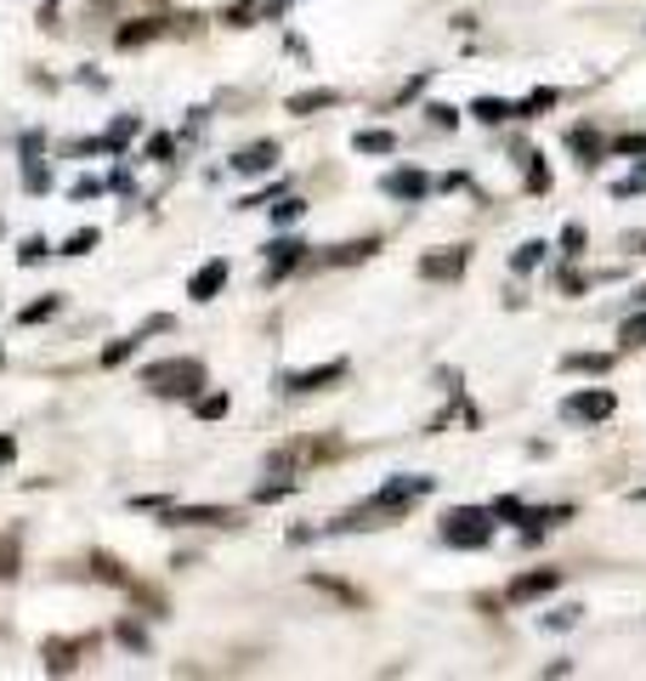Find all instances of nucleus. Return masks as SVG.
<instances>
[{
	"label": "nucleus",
	"instance_id": "30",
	"mask_svg": "<svg viewBox=\"0 0 646 681\" xmlns=\"http://www.w3.org/2000/svg\"><path fill=\"white\" fill-rule=\"evenodd\" d=\"M539 256H544V245H522V251L511 256V273H533V267H539Z\"/></svg>",
	"mask_w": 646,
	"mask_h": 681
},
{
	"label": "nucleus",
	"instance_id": "31",
	"mask_svg": "<svg viewBox=\"0 0 646 681\" xmlns=\"http://www.w3.org/2000/svg\"><path fill=\"white\" fill-rule=\"evenodd\" d=\"M193 409L205 415V420H222V415H227V398H222V393H216V398H205V393H198V398H193Z\"/></svg>",
	"mask_w": 646,
	"mask_h": 681
},
{
	"label": "nucleus",
	"instance_id": "13",
	"mask_svg": "<svg viewBox=\"0 0 646 681\" xmlns=\"http://www.w3.org/2000/svg\"><path fill=\"white\" fill-rule=\"evenodd\" d=\"M273 165H278V142H256V149L233 154V171H244V176H267Z\"/></svg>",
	"mask_w": 646,
	"mask_h": 681
},
{
	"label": "nucleus",
	"instance_id": "40",
	"mask_svg": "<svg viewBox=\"0 0 646 681\" xmlns=\"http://www.w3.org/2000/svg\"><path fill=\"white\" fill-rule=\"evenodd\" d=\"M629 251H646V233H635V238H629Z\"/></svg>",
	"mask_w": 646,
	"mask_h": 681
},
{
	"label": "nucleus",
	"instance_id": "11",
	"mask_svg": "<svg viewBox=\"0 0 646 681\" xmlns=\"http://www.w3.org/2000/svg\"><path fill=\"white\" fill-rule=\"evenodd\" d=\"M307 251H312V245H301V238H273V245H267V256H273V267H267V278L278 284L284 273H295V267H301V262H307Z\"/></svg>",
	"mask_w": 646,
	"mask_h": 681
},
{
	"label": "nucleus",
	"instance_id": "38",
	"mask_svg": "<svg viewBox=\"0 0 646 681\" xmlns=\"http://www.w3.org/2000/svg\"><path fill=\"white\" fill-rule=\"evenodd\" d=\"M18 460V437H0V466H12Z\"/></svg>",
	"mask_w": 646,
	"mask_h": 681
},
{
	"label": "nucleus",
	"instance_id": "9",
	"mask_svg": "<svg viewBox=\"0 0 646 681\" xmlns=\"http://www.w3.org/2000/svg\"><path fill=\"white\" fill-rule=\"evenodd\" d=\"M471 251L465 245H449V251H437V256H420V278H437V284H454L465 273Z\"/></svg>",
	"mask_w": 646,
	"mask_h": 681
},
{
	"label": "nucleus",
	"instance_id": "37",
	"mask_svg": "<svg viewBox=\"0 0 646 681\" xmlns=\"http://www.w3.org/2000/svg\"><path fill=\"white\" fill-rule=\"evenodd\" d=\"M120 642H125V648H147V642H142V630H136V624H120Z\"/></svg>",
	"mask_w": 646,
	"mask_h": 681
},
{
	"label": "nucleus",
	"instance_id": "5",
	"mask_svg": "<svg viewBox=\"0 0 646 681\" xmlns=\"http://www.w3.org/2000/svg\"><path fill=\"white\" fill-rule=\"evenodd\" d=\"M340 380H346V358H329L318 369H289L278 386L284 393H324V386H340Z\"/></svg>",
	"mask_w": 646,
	"mask_h": 681
},
{
	"label": "nucleus",
	"instance_id": "21",
	"mask_svg": "<svg viewBox=\"0 0 646 681\" xmlns=\"http://www.w3.org/2000/svg\"><path fill=\"white\" fill-rule=\"evenodd\" d=\"M471 114H476L482 125H505V120H511V103H500V96H476Z\"/></svg>",
	"mask_w": 646,
	"mask_h": 681
},
{
	"label": "nucleus",
	"instance_id": "34",
	"mask_svg": "<svg viewBox=\"0 0 646 681\" xmlns=\"http://www.w3.org/2000/svg\"><path fill=\"white\" fill-rule=\"evenodd\" d=\"M18 262H29V267H34V262H45V238H23V251H18Z\"/></svg>",
	"mask_w": 646,
	"mask_h": 681
},
{
	"label": "nucleus",
	"instance_id": "33",
	"mask_svg": "<svg viewBox=\"0 0 646 681\" xmlns=\"http://www.w3.org/2000/svg\"><path fill=\"white\" fill-rule=\"evenodd\" d=\"M425 120H437V125H442V131H454V125H460V120H454V109H449V103H431V109H425Z\"/></svg>",
	"mask_w": 646,
	"mask_h": 681
},
{
	"label": "nucleus",
	"instance_id": "41",
	"mask_svg": "<svg viewBox=\"0 0 646 681\" xmlns=\"http://www.w3.org/2000/svg\"><path fill=\"white\" fill-rule=\"evenodd\" d=\"M629 500H646V489H635V495H629Z\"/></svg>",
	"mask_w": 646,
	"mask_h": 681
},
{
	"label": "nucleus",
	"instance_id": "7",
	"mask_svg": "<svg viewBox=\"0 0 646 681\" xmlns=\"http://www.w3.org/2000/svg\"><path fill=\"white\" fill-rule=\"evenodd\" d=\"M556 586H562V573H556V568H533V573H516V579H511V591H505V597H511V602L522 608V602H539V597H551Z\"/></svg>",
	"mask_w": 646,
	"mask_h": 681
},
{
	"label": "nucleus",
	"instance_id": "17",
	"mask_svg": "<svg viewBox=\"0 0 646 681\" xmlns=\"http://www.w3.org/2000/svg\"><path fill=\"white\" fill-rule=\"evenodd\" d=\"M544 109H556V91H551V85H539L527 103H511V120H533V114H544Z\"/></svg>",
	"mask_w": 646,
	"mask_h": 681
},
{
	"label": "nucleus",
	"instance_id": "16",
	"mask_svg": "<svg viewBox=\"0 0 646 681\" xmlns=\"http://www.w3.org/2000/svg\"><path fill=\"white\" fill-rule=\"evenodd\" d=\"M562 369H573V375H607V369H613V358H607V353H567V358H562Z\"/></svg>",
	"mask_w": 646,
	"mask_h": 681
},
{
	"label": "nucleus",
	"instance_id": "12",
	"mask_svg": "<svg viewBox=\"0 0 646 681\" xmlns=\"http://www.w3.org/2000/svg\"><path fill=\"white\" fill-rule=\"evenodd\" d=\"M222 284H227V262H211V267H198V273L187 278V296H193V302H216Z\"/></svg>",
	"mask_w": 646,
	"mask_h": 681
},
{
	"label": "nucleus",
	"instance_id": "35",
	"mask_svg": "<svg viewBox=\"0 0 646 681\" xmlns=\"http://www.w3.org/2000/svg\"><path fill=\"white\" fill-rule=\"evenodd\" d=\"M562 251H567V256H578V251H584V227H578V222L562 233Z\"/></svg>",
	"mask_w": 646,
	"mask_h": 681
},
{
	"label": "nucleus",
	"instance_id": "28",
	"mask_svg": "<svg viewBox=\"0 0 646 681\" xmlns=\"http://www.w3.org/2000/svg\"><path fill=\"white\" fill-rule=\"evenodd\" d=\"M613 154H629V160H640V154H646V131H629V136H613Z\"/></svg>",
	"mask_w": 646,
	"mask_h": 681
},
{
	"label": "nucleus",
	"instance_id": "4",
	"mask_svg": "<svg viewBox=\"0 0 646 681\" xmlns=\"http://www.w3.org/2000/svg\"><path fill=\"white\" fill-rule=\"evenodd\" d=\"M613 409H618L613 386H589V393H573V398L562 404V420H573V426H595V420H613Z\"/></svg>",
	"mask_w": 646,
	"mask_h": 681
},
{
	"label": "nucleus",
	"instance_id": "29",
	"mask_svg": "<svg viewBox=\"0 0 646 681\" xmlns=\"http://www.w3.org/2000/svg\"><path fill=\"white\" fill-rule=\"evenodd\" d=\"M91 251H96V227H80L69 245H63V256H91Z\"/></svg>",
	"mask_w": 646,
	"mask_h": 681
},
{
	"label": "nucleus",
	"instance_id": "2",
	"mask_svg": "<svg viewBox=\"0 0 646 681\" xmlns=\"http://www.w3.org/2000/svg\"><path fill=\"white\" fill-rule=\"evenodd\" d=\"M493 540V511H476V506H454L442 517V546L454 551H482Z\"/></svg>",
	"mask_w": 646,
	"mask_h": 681
},
{
	"label": "nucleus",
	"instance_id": "19",
	"mask_svg": "<svg viewBox=\"0 0 646 681\" xmlns=\"http://www.w3.org/2000/svg\"><path fill=\"white\" fill-rule=\"evenodd\" d=\"M380 251V238H358V245H340V251H329V262L335 267H352V262H369Z\"/></svg>",
	"mask_w": 646,
	"mask_h": 681
},
{
	"label": "nucleus",
	"instance_id": "27",
	"mask_svg": "<svg viewBox=\"0 0 646 681\" xmlns=\"http://www.w3.org/2000/svg\"><path fill=\"white\" fill-rule=\"evenodd\" d=\"M618 340H624V347H646V313H635V318H624V329H618Z\"/></svg>",
	"mask_w": 646,
	"mask_h": 681
},
{
	"label": "nucleus",
	"instance_id": "32",
	"mask_svg": "<svg viewBox=\"0 0 646 681\" xmlns=\"http://www.w3.org/2000/svg\"><path fill=\"white\" fill-rule=\"evenodd\" d=\"M131 353H136V340H114V347H103V364L114 369V364H125Z\"/></svg>",
	"mask_w": 646,
	"mask_h": 681
},
{
	"label": "nucleus",
	"instance_id": "22",
	"mask_svg": "<svg viewBox=\"0 0 646 681\" xmlns=\"http://www.w3.org/2000/svg\"><path fill=\"white\" fill-rule=\"evenodd\" d=\"M352 149H358V154H391V149H397V136H391V131H358V136H352Z\"/></svg>",
	"mask_w": 646,
	"mask_h": 681
},
{
	"label": "nucleus",
	"instance_id": "39",
	"mask_svg": "<svg viewBox=\"0 0 646 681\" xmlns=\"http://www.w3.org/2000/svg\"><path fill=\"white\" fill-rule=\"evenodd\" d=\"M573 619H578V608H562V613H551L544 624H551V630H562V624H573Z\"/></svg>",
	"mask_w": 646,
	"mask_h": 681
},
{
	"label": "nucleus",
	"instance_id": "6",
	"mask_svg": "<svg viewBox=\"0 0 646 681\" xmlns=\"http://www.w3.org/2000/svg\"><path fill=\"white\" fill-rule=\"evenodd\" d=\"M160 517H165L171 528H222V522H233L227 506H182V511H176L171 500L160 506Z\"/></svg>",
	"mask_w": 646,
	"mask_h": 681
},
{
	"label": "nucleus",
	"instance_id": "15",
	"mask_svg": "<svg viewBox=\"0 0 646 681\" xmlns=\"http://www.w3.org/2000/svg\"><path fill=\"white\" fill-rule=\"evenodd\" d=\"M340 103V91L318 85V91H301V96H289V114H318V109H335Z\"/></svg>",
	"mask_w": 646,
	"mask_h": 681
},
{
	"label": "nucleus",
	"instance_id": "26",
	"mask_svg": "<svg viewBox=\"0 0 646 681\" xmlns=\"http://www.w3.org/2000/svg\"><path fill=\"white\" fill-rule=\"evenodd\" d=\"M527 160V193H544L551 187V171H544V154H522Z\"/></svg>",
	"mask_w": 646,
	"mask_h": 681
},
{
	"label": "nucleus",
	"instance_id": "23",
	"mask_svg": "<svg viewBox=\"0 0 646 681\" xmlns=\"http://www.w3.org/2000/svg\"><path fill=\"white\" fill-rule=\"evenodd\" d=\"M301 211H307L301 193H284V200L273 205V222H278V227H289V222H301Z\"/></svg>",
	"mask_w": 646,
	"mask_h": 681
},
{
	"label": "nucleus",
	"instance_id": "25",
	"mask_svg": "<svg viewBox=\"0 0 646 681\" xmlns=\"http://www.w3.org/2000/svg\"><path fill=\"white\" fill-rule=\"evenodd\" d=\"M91 573H96V579H109V586H131L125 568H120L114 557H91Z\"/></svg>",
	"mask_w": 646,
	"mask_h": 681
},
{
	"label": "nucleus",
	"instance_id": "14",
	"mask_svg": "<svg viewBox=\"0 0 646 681\" xmlns=\"http://www.w3.org/2000/svg\"><path fill=\"white\" fill-rule=\"evenodd\" d=\"M91 648V637H80V642H45L40 653H45V670L52 675H63V670H74L80 664V653Z\"/></svg>",
	"mask_w": 646,
	"mask_h": 681
},
{
	"label": "nucleus",
	"instance_id": "1",
	"mask_svg": "<svg viewBox=\"0 0 646 681\" xmlns=\"http://www.w3.org/2000/svg\"><path fill=\"white\" fill-rule=\"evenodd\" d=\"M205 364L198 358H160V364H147L142 369V386L154 398H198V386H205Z\"/></svg>",
	"mask_w": 646,
	"mask_h": 681
},
{
	"label": "nucleus",
	"instance_id": "20",
	"mask_svg": "<svg viewBox=\"0 0 646 681\" xmlns=\"http://www.w3.org/2000/svg\"><path fill=\"white\" fill-rule=\"evenodd\" d=\"M23 568V546H18V533H0V579H18Z\"/></svg>",
	"mask_w": 646,
	"mask_h": 681
},
{
	"label": "nucleus",
	"instance_id": "8",
	"mask_svg": "<svg viewBox=\"0 0 646 681\" xmlns=\"http://www.w3.org/2000/svg\"><path fill=\"white\" fill-rule=\"evenodd\" d=\"M380 193L386 200H403V205H420L431 193V176L425 171H391V176H380Z\"/></svg>",
	"mask_w": 646,
	"mask_h": 681
},
{
	"label": "nucleus",
	"instance_id": "3",
	"mask_svg": "<svg viewBox=\"0 0 646 681\" xmlns=\"http://www.w3.org/2000/svg\"><path fill=\"white\" fill-rule=\"evenodd\" d=\"M335 455H346V444H340V437H312V444H284V449H273V471H295V477H301L307 466H324V460H335Z\"/></svg>",
	"mask_w": 646,
	"mask_h": 681
},
{
	"label": "nucleus",
	"instance_id": "24",
	"mask_svg": "<svg viewBox=\"0 0 646 681\" xmlns=\"http://www.w3.org/2000/svg\"><path fill=\"white\" fill-rule=\"evenodd\" d=\"M58 307H63V296H45V302H34V307H23V313H18V324H45V318H52Z\"/></svg>",
	"mask_w": 646,
	"mask_h": 681
},
{
	"label": "nucleus",
	"instance_id": "18",
	"mask_svg": "<svg viewBox=\"0 0 646 681\" xmlns=\"http://www.w3.org/2000/svg\"><path fill=\"white\" fill-rule=\"evenodd\" d=\"M567 142H573V154H578V165H595V160H602V136H595L589 125H578V131H573Z\"/></svg>",
	"mask_w": 646,
	"mask_h": 681
},
{
	"label": "nucleus",
	"instance_id": "36",
	"mask_svg": "<svg viewBox=\"0 0 646 681\" xmlns=\"http://www.w3.org/2000/svg\"><path fill=\"white\" fill-rule=\"evenodd\" d=\"M147 160H171V136H147Z\"/></svg>",
	"mask_w": 646,
	"mask_h": 681
},
{
	"label": "nucleus",
	"instance_id": "10",
	"mask_svg": "<svg viewBox=\"0 0 646 681\" xmlns=\"http://www.w3.org/2000/svg\"><path fill=\"white\" fill-rule=\"evenodd\" d=\"M160 34H171V18H131V23L114 34V45H120V52H136V45L160 40Z\"/></svg>",
	"mask_w": 646,
	"mask_h": 681
}]
</instances>
